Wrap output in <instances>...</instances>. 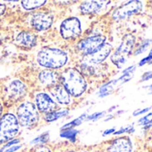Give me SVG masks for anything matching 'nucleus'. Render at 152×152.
Segmentation results:
<instances>
[{
	"label": "nucleus",
	"instance_id": "obj_26",
	"mask_svg": "<svg viewBox=\"0 0 152 152\" xmlns=\"http://www.w3.org/2000/svg\"><path fill=\"white\" fill-rule=\"evenodd\" d=\"M33 152H52V150H51L48 147H47V146H45V145L43 144V145H39V146H37V147L34 148Z\"/></svg>",
	"mask_w": 152,
	"mask_h": 152
},
{
	"label": "nucleus",
	"instance_id": "obj_20",
	"mask_svg": "<svg viewBox=\"0 0 152 152\" xmlns=\"http://www.w3.org/2000/svg\"><path fill=\"white\" fill-rule=\"evenodd\" d=\"M152 123V111H149L148 113L145 114L144 115L140 116L137 120V124L140 126H146L148 124H150Z\"/></svg>",
	"mask_w": 152,
	"mask_h": 152
},
{
	"label": "nucleus",
	"instance_id": "obj_19",
	"mask_svg": "<svg viewBox=\"0 0 152 152\" xmlns=\"http://www.w3.org/2000/svg\"><path fill=\"white\" fill-rule=\"evenodd\" d=\"M46 3L47 1L45 0H34V1L30 0V1H22V6L26 10H34L43 7Z\"/></svg>",
	"mask_w": 152,
	"mask_h": 152
},
{
	"label": "nucleus",
	"instance_id": "obj_27",
	"mask_svg": "<svg viewBox=\"0 0 152 152\" xmlns=\"http://www.w3.org/2000/svg\"><path fill=\"white\" fill-rule=\"evenodd\" d=\"M7 7L4 4H0V15H2L6 12Z\"/></svg>",
	"mask_w": 152,
	"mask_h": 152
},
{
	"label": "nucleus",
	"instance_id": "obj_9",
	"mask_svg": "<svg viewBox=\"0 0 152 152\" xmlns=\"http://www.w3.org/2000/svg\"><path fill=\"white\" fill-rule=\"evenodd\" d=\"M54 17L48 12H37L32 15L31 18V25L38 31H47L53 25Z\"/></svg>",
	"mask_w": 152,
	"mask_h": 152
},
{
	"label": "nucleus",
	"instance_id": "obj_16",
	"mask_svg": "<svg viewBox=\"0 0 152 152\" xmlns=\"http://www.w3.org/2000/svg\"><path fill=\"white\" fill-rule=\"evenodd\" d=\"M49 93L51 97H53V99L61 105H69L72 101L71 95L61 84L49 89Z\"/></svg>",
	"mask_w": 152,
	"mask_h": 152
},
{
	"label": "nucleus",
	"instance_id": "obj_1",
	"mask_svg": "<svg viewBox=\"0 0 152 152\" xmlns=\"http://www.w3.org/2000/svg\"><path fill=\"white\" fill-rule=\"evenodd\" d=\"M60 84L75 98L82 96L88 87L83 74L76 68H67L63 71L60 74Z\"/></svg>",
	"mask_w": 152,
	"mask_h": 152
},
{
	"label": "nucleus",
	"instance_id": "obj_10",
	"mask_svg": "<svg viewBox=\"0 0 152 152\" xmlns=\"http://www.w3.org/2000/svg\"><path fill=\"white\" fill-rule=\"evenodd\" d=\"M112 50H113L112 45L107 42L98 52L91 56H83V64H85V66H89V67L98 65L103 63L108 56H110V55L112 54Z\"/></svg>",
	"mask_w": 152,
	"mask_h": 152
},
{
	"label": "nucleus",
	"instance_id": "obj_6",
	"mask_svg": "<svg viewBox=\"0 0 152 152\" xmlns=\"http://www.w3.org/2000/svg\"><path fill=\"white\" fill-rule=\"evenodd\" d=\"M20 125L16 116L12 113L2 115L0 119V144L12 140L19 133Z\"/></svg>",
	"mask_w": 152,
	"mask_h": 152
},
{
	"label": "nucleus",
	"instance_id": "obj_13",
	"mask_svg": "<svg viewBox=\"0 0 152 152\" xmlns=\"http://www.w3.org/2000/svg\"><path fill=\"white\" fill-rule=\"evenodd\" d=\"M39 80L44 87L51 89L60 84V74L53 70H42L39 73Z\"/></svg>",
	"mask_w": 152,
	"mask_h": 152
},
{
	"label": "nucleus",
	"instance_id": "obj_32",
	"mask_svg": "<svg viewBox=\"0 0 152 152\" xmlns=\"http://www.w3.org/2000/svg\"><path fill=\"white\" fill-rule=\"evenodd\" d=\"M68 152H74V151H68Z\"/></svg>",
	"mask_w": 152,
	"mask_h": 152
},
{
	"label": "nucleus",
	"instance_id": "obj_28",
	"mask_svg": "<svg viewBox=\"0 0 152 152\" xmlns=\"http://www.w3.org/2000/svg\"><path fill=\"white\" fill-rule=\"evenodd\" d=\"M115 128H111V129H108L107 131L104 132V135H108V134H111V133H115Z\"/></svg>",
	"mask_w": 152,
	"mask_h": 152
},
{
	"label": "nucleus",
	"instance_id": "obj_8",
	"mask_svg": "<svg viewBox=\"0 0 152 152\" xmlns=\"http://www.w3.org/2000/svg\"><path fill=\"white\" fill-rule=\"evenodd\" d=\"M60 34L64 39H73L82 34L81 22L76 17H69L64 20L60 25Z\"/></svg>",
	"mask_w": 152,
	"mask_h": 152
},
{
	"label": "nucleus",
	"instance_id": "obj_15",
	"mask_svg": "<svg viewBox=\"0 0 152 152\" xmlns=\"http://www.w3.org/2000/svg\"><path fill=\"white\" fill-rule=\"evenodd\" d=\"M110 2L107 1H84L81 4L80 9L83 15L98 14L104 9Z\"/></svg>",
	"mask_w": 152,
	"mask_h": 152
},
{
	"label": "nucleus",
	"instance_id": "obj_17",
	"mask_svg": "<svg viewBox=\"0 0 152 152\" xmlns=\"http://www.w3.org/2000/svg\"><path fill=\"white\" fill-rule=\"evenodd\" d=\"M15 41L21 47L32 48L37 45L38 39L37 36L34 33L30 31H23L16 36Z\"/></svg>",
	"mask_w": 152,
	"mask_h": 152
},
{
	"label": "nucleus",
	"instance_id": "obj_33",
	"mask_svg": "<svg viewBox=\"0 0 152 152\" xmlns=\"http://www.w3.org/2000/svg\"><path fill=\"white\" fill-rule=\"evenodd\" d=\"M151 108H152V106H151Z\"/></svg>",
	"mask_w": 152,
	"mask_h": 152
},
{
	"label": "nucleus",
	"instance_id": "obj_5",
	"mask_svg": "<svg viewBox=\"0 0 152 152\" xmlns=\"http://www.w3.org/2000/svg\"><path fill=\"white\" fill-rule=\"evenodd\" d=\"M145 2L140 0H131L115 8L112 13V19L115 22L128 20L134 15H140L145 9Z\"/></svg>",
	"mask_w": 152,
	"mask_h": 152
},
{
	"label": "nucleus",
	"instance_id": "obj_18",
	"mask_svg": "<svg viewBox=\"0 0 152 152\" xmlns=\"http://www.w3.org/2000/svg\"><path fill=\"white\" fill-rule=\"evenodd\" d=\"M151 45H152V39H143L142 40H140V42L137 43L132 52V55L134 56H138L146 53L149 49Z\"/></svg>",
	"mask_w": 152,
	"mask_h": 152
},
{
	"label": "nucleus",
	"instance_id": "obj_7",
	"mask_svg": "<svg viewBox=\"0 0 152 152\" xmlns=\"http://www.w3.org/2000/svg\"><path fill=\"white\" fill-rule=\"evenodd\" d=\"M106 43L107 37L102 34H97L80 40L76 45V48L83 56H87L98 52Z\"/></svg>",
	"mask_w": 152,
	"mask_h": 152
},
{
	"label": "nucleus",
	"instance_id": "obj_25",
	"mask_svg": "<svg viewBox=\"0 0 152 152\" xmlns=\"http://www.w3.org/2000/svg\"><path fill=\"white\" fill-rule=\"evenodd\" d=\"M151 80H152V70H148L142 73V75L140 76V83H147V82L151 81Z\"/></svg>",
	"mask_w": 152,
	"mask_h": 152
},
{
	"label": "nucleus",
	"instance_id": "obj_22",
	"mask_svg": "<svg viewBox=\"0 0 152 152\" xmlns=\"http://www.w3.org/2000/svg\"><path fill=\"white\" fill-rule=\"evenodd\" d=\"M151 60H152V45H151V47H150L149 49H148V55H147L146 56L142 57V58L139 61V63H138L137 65H138L139 67H143V66H145L146 64H148Z\"/></svg>",
	"mask_w": 152,
	"mask_h": 152
},
{
	"label": "nucleus",
	"instance_id": "obj_29",
	"mask_svg": "<svg viewBox=\"0 0 152 152\" xmlns=\"http://www.w3.org/2000/svg\"><path fill=\"white\" fill-rule=\"evenodd\" d=\"M143 88L148 90V94H149V95H152V83H150V84H148V85H146V86H144Z\"/></svg>",
	"mask_w": 152,
	"mask_h": 152
},
{
	"label": "nucleus",
	"instance_id": "obj_24",
	"mask_svg": "<svg viewBox=\"0 0 152 152\" xmlns=\"http://www.w3.org/2000/svg\"><path fill=\"white\" fill-rule=\"evenodd\" d=\"M151 110V107H143V108H138L136 110H134L132 112V116L133 117H140L142 115H144L145 114L148 113Z\"/></svg>",
	"mask_w": 152,
	"mask_h": 152
},
{
	"label": "nucleus",
	"instance_id": "obj_11",
	"mask_svg": "<svg viewBox=\"0 0 152 152\" xmlns=\"http://www.w3.org/2000/svg\"><path fill=\"white\" fill-rule=\"evenodd\" d=\"M35 107L38 111L48 115L57 108L56 102L46 92H39L35 96Z\"/></svg>",
	"mask_w": 152,
	"mask_h": 152
},
{
	"label": "nucleus",
	"instance_id": "obj_3",
	"mask_svg": "<svg viewBox=\"0 0 152 152\" xmlns=\"http://www.w3.org/2000/svg\"><path fill=\"white\" fill-rule=\"evenodd\" d=\"M137 43V37L135 34L132 32L125 33L122 38L120 44L110 55L111 63L117 69H121L127 62L128 57L132 55Z\"/></svg>",
	"mask_w": 152,
	"mask_h": 152
},
{
	"label": "nucleus",
	"instance_id": "obj_31",
	"mask_svg": "<svg viewBox=\"0 0 152 152\" xmlns=\"http://www.w3.org/2000/svg\"><path fill=\"white\" fill-rule=\"evenodd\" d=\"M148 65H152V60H151V61H150V62L148 64Z\"/></svg>",
	"mask_w": 152,
	"mask_h": 152
},
{
	"label": "nucleus",
	"instance_id": "obj_2",
	"mask_svg": "<svg viewBox=\"0 0 152 152\" xmlns=\"http://www.w3.org/2000/svg\"><path fill=\"white\" fill-rule=\"evenodd\" d=\"M68 56L65 51L56 48H43L37 55V62L39 65L49 70L59 69L66 64Z\"/></svg>",
	"mask_w": 152,
	"mask_h": 152
},
{
	"label": "nucleus",
	"instance_id": "obj_4",
	"mask_svg": "<svg viewBox=\"0 0 152 152\" xmlns=\"http://www.w3.org/2000/svg\"><path fill=\"white\" fill-rule=\"evenodd\" d=\"M17 120L23 128L34 127L39 120V112L35 105L30 101L23 102L17 108Z\"/></svg>",
	"mask_w": 152,
	"mask_h": 152
},
{
	"label": "nucleus",
	"instance_id": "obj_30",
	"mask_svg": "<svg viewBox=\"0 0 152 152\" xmlns=\"http://www.w3.org/2000/svg\"><path fill=\"white\" fill-rule=\"evenodd\" d=\"M2 114H3V107L1 104H0V119L2 117Z\"/></svg>",
	"mask_w": 152,
	"mask_h": 152
},
{
	"label": "nucleus",
	"instance_id": "obj_23",
	"mask_svg": "<svg viewBox=\"0 0 152 152\" xmlns=\"http://www.w3.org/2000/svg\"><path fill=\"white\" fill-rule=\"evenodd\" d=\"M66 113H67V111H64H64H61V112L54 111V112H52V113H50V114H48V115H46V120L47 121H54V120L57 119L58 117L64 115Z\"/></svg>",
	"mask_w": 152,
	"mask_h": 152
},
{
	"label": "nucleus",
	"instance_id": "obj_21",
	"mask_svg": "<svg viewBox=\"0 0 152 152\" xmlns=\"http://www.w3.org/2000/svg\"><path fill=\"white\" fill-rule=\"evenodd\" d=\"M135 132V127L133 124L132 125H127V126H124L122 128H120L119 130L115 132V135H122L124 133H128V134H132Z\"/></svg>",
	"mask_w": 152,
	"mask_h": 152
},
{
	"label": "nucleus",
	"instance_id": "obj_12",
	"mask_svg": "<svg viewBox=\"0 0 152 152\" xmlns=\"http://www.w3.org/2000/svg\"><path fill=\"white\" fill-rule=\"evenodd\" d=\"M107 152H133V144L129 136H120L112 140Z\"/></svg>",
	"mask_w": 152,
	"mask_h": 152
},
{
	"label": "nucleus",
	"instance_id": "obj_14",
	"mask_svg": "<svg viewBox=\"0 0 152 152\" xmlns=\"http://www.w3.org/2000/svg\"><path fill=\"white\" fill-rule=\"evenodd\" d=\"M7 91V96L10 99L14 101H18L25 96L27 92V88L23 82L19 80H14L8 84Z\"/></svg>",
	"mask_w": 152,
	"mask_h": 152
}]
</instances>
